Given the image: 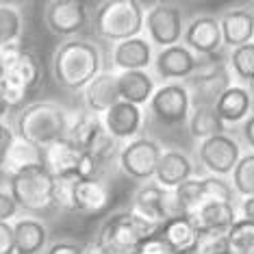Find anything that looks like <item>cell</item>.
<instances>
[{"instance_id": "cell-1", "label": "cell", "mask_w": 254, "mask_h": 254, "mask_svg": "<svg viewBox=\"0 0 254 254\" xmlns=\"http://www.w3.org/2000/svg\"><path fill=\"white\" fill-rule=\"evenodd\" d=\"M102 72L100 48L83 37L65 39L53 57V76L67 91H85V87Z\"/></svg>"}, {"instance_id": "cell-2", "label": "cell", "mask_w": 254, "mask_h": 254, "mask_svg": "<svg viewBox=\"0 0 254 254\" xmlns=\"http://www.w3.org/2000/svg\"><path fill=\"white\" fill-rule=\"evenodd\" d=\"M163 224L139 215L137 211L115 213L100 226L96 235V244L107 254H135L146 239L157 237Z\"/></svg>"}, {"instance_id": "cell-3", "label": "cell", "mask_w": 254, "mask_h": 254, "mask_svg": "<svg viewBox=\"0 0 254 254\" xmlns=\"http://www.w3.org/2000/svg\"><path fill=\"white\" fill-rule=\"evenodd\" d=\"M70 115L57 102L37 100L15 115V137L37 148H46L67 135Z\"/></svg>"}, {"instance_id": "cell-4", "label": "cell", "mask_w": 254, "mask_h": 254, "mask_svg": "<svg viewBox=\"0 0 254 254\" xmlns=\"http://www.w3.org/2000/svg\"><path fill=\"white\" fill-rule=\"evenodd\" d=\"M146 11L137 0H107L98 2L91 13L94 33L105 42H126L132 37H141Z\"/></svg>"}, {"instance_id": "cell-5", "label": "cell", "mask_w": 254, "mask_h": 254, "mask_svg": "<svg viewBox=\"0 0 254 254\" xmlns=\"http://www.w3.org/2000/svg\"><path fill=\"white\" fill-rule=\"evenodd\" d=\"M67 139H70L74 146L83 152L91 154L98 163L105 167L107 159L115 154L118 157L120 150L115 148V143L109 132L105 128V122H102V115L91 113V111H78L70 115V124H67Z\"/></svg>"}, {"instance_id": "cell-6", "label": "cell", "mask_w": 254, "mask_h": 254, "mask_svg": "<svg viewBox=\"0 0 254 254\" xmlns=\"http://www.w3.org/2000/svg\"><path fill=\"white\" fill-rule=\"evenodd\" d=\"M9 193L24 211H44L55 206V176L44 165H35L9 176Z\"/></svg>"}, {"instance_id": "cell-7", "label": "cell", "mask_w": 254, "mask_h": 254, "mask_svg": "<svg viewBox=\"0 0 254 254\" xmlns=\"http://www.w3.org/2000/svg\"><path fill=\"white\" fill-rule=\"evenodd\" d=\"M230 80H233L230 70L219 55L200 59L193 76L185 80V87L189 89V98H191V109L215 107L219 96L233 85Z\"/></svg>"}, {"instance_id": "cell-8", "label": "cell", "mask_w": 254, "mask_h": 254, "mask_svg": "<svg viewBox=\"0 0 254 254\" xmlns=\"http://www.w3.org/2000/svg\"><path fill=\"white\" fill-rule=\"evenodd\" d=\"M163 154L159 141L150 137H137L128 143H124L118 152V167L128 178L137 183H150L154 181V172Z\"/></svg>"}, {"instance_id": "cell-9", "label": "cell", "mask_w": 254, "mask_h": 254, "mask_svg": "<svg viewBox=\"0 0 254 254\" xmlns=\"http://www.w3.org/2000/svg\"><path fill=\"white\" fill-rule=\"evenodd\" d=\"M143 28L148 33V42L154 48L163 50V48H172L183 42V33H185V24H183V11L178 4L172 2H157L146 11V22Z\"/></svg>"}, {"instance_id": "cell-10", "label": "cell", "mask_w": 254, "mask_h": 254, "mask_svg": "<svg viewBox=\"0 0 254 254\" xmlns=\"http://www.w3.org/2000/svg\"><path fill=\"white\" fill-rule=\"evenodd\" d=\"M154 122L163 126H181L189 122L191 115V98L185 83H163L159 85L148 102Z\"/></svg>"}, {"instance_id": "cell-11", "label": "cell", "mask_w": 254, "mask_h": 254, "mask_svg": "<svg viewBox=\"0 0 254 254\" xmlns=\"http://www.w3.org/2000/svg\"><path fill=\"white\" fill-rule=\"evenodd\" d=\"M178 204H181L183 215H191L200 206L209 202H233L235 191L233 187L217 176H204V178H191L174 189Z\"/></svg>"}, {"instance_id": "cell-12", "label": "cell", "mask_w": 254, "mask_h": 254, "mask_svg": "<svg viewBox=\"0 0 254 254\" xmlns=\"http://www.w3.org/2000/svg\"><path fill=\"white\" fill-rule=\"evenodd\" d=\"M132 211L152 219V222L165 224L170 219L183 215L174 189H165L154 181L143 183L132 195Z\"/></svg>"}, {"instance_id": "cell-13", "label": "cell", "mask_w": 254, "mask_h": 254, "mask_svg": "<svg viewBox=\"0 0 254 254\" xmlns=\"http://www.w3.org/2000/svg\"><path fill=\"white\" fill-rule=\"evenodd\" d=\"M89 4L80 0H53L44 7V24L55 35L74 39L89 24Z\"/></svg>"}, {"instance_id": "cell-14", "label": "cell", "mask_w": 254, "mask_h": 254, "mask_svg": "<svg viewBox=\"0 0 254 254\" xmlns=\"http://www.w3.org/2000/svg\"><path fill=\"white\" fill-rule=\"evenodd\" d=\"M244 157L241 154V146L235 137L230 135H215L209 137V139L200 141L198 146V161L200 165L209 172L211 176L224 178L228 174H233V170L239 163V159Z\"/></svg>"}, {"instance_id": "cell-15", "label": "cell", "mask_w": 254, "mask_h": 254, "mask_svg": "<svg viewBox=\"0 0 254 254\" xmlns=\"http://www.w3.org/2000/svg\"><path fill=\"white\" fill-rule=\"evenodd\" d=\"M183 46H187L198 59L215 57L222 53V28L215 15H198L185 26Z\"/></svg>"}, {"instance_id": "cell-16", "label": "cell", "mask_w": 254, "mask_h": 254, "mask_svg": "<svg viewBox=\"0 0 254 254\" xmlns=\"http://www.w3.org/2000/svg\"><path fill=\"white\" fill-rule=\"evenodd\" d=\"M198 61L200 59L187 46L178 44L172 48L159 50L154 55V72H157V78L163 83H185L193 76Z\"/></svg>"}, {"instance_id": "cell-17", "label": "cell", "mask_w": 254, "mask_h": 254, "mask_svg": "<svg viewBox=\"0 0 254 254\" xmlns=\"http://www.w3.org/2000/svg\"><path fill=\"white\" fill-rule=\"evenodd\" d=\"M102 122L113 141H132L139 137L143 128V111L141 107H135L130 102L120 100L115 107L102 115Z\"/></svg>"}, {"instance_id": "cell-18", "label": "cell", "mask_w": 254, "mask_h": 254, "mask_svg": "<svg viewBox=\"0 0 254 254\" xmlns=\"http://www.w3.org/2000/svg\"><path fill=\"white\" fill-rule=\"evenodd\" d=\"M113 189L105 178H76L74 181V213L98 215L111 204Z\"/></svg>"}, {"instance_id": "cell-19", "label": "cell", "mask_w": 254, "mask_h": 254, "mask_svg": "<svg viewBox=\"0 0 254 254\" xmlns=\"http://www.w3.org/2000/svg\"><path fill=\"white\" fill-rule=\"evenodd\" d=\"M154 61L152 44L146 37H132L115 44L113 48V67L118 72H148Z\"/></svg>"}, {"instance_id": "cell-20", "label": "cell", "mask_w": 254, "mask_h": 254, "mask_svg": "<svg viewBox=\"0 0 254 254\" xmlns=\"http://www.w3.org/2000/svg\"><path fill=\"white\" fill-rule=\"evenodd\" d=\"M83 100L87 111L105 115L109 109L120 102V87H118V72L102 70L83 91Z\"/></svg>"}, {"instance_id": "cell-21", "label": "cell", "mask_w": 254, "mask_h": 254, "mask_svg": "<svg viewBox=\"0 0 254 254\" xmlns=\"http://www.w3.org/2000/svg\"><path fill=\"white\" fill-rule=\"evenodd\" d=\"M219 28H222V39L226 48H239V46L252 44L254 39V11L246 7H235L224 11L219 18Z\"/></svg>"}, {"instance_id": "cell-22", "label": "cell", "mask_w": 254, "mask_h": 254, "mask_svg": "<svg viewBox=\"0 0 254 254\" xmlns=\"http://www.w3.org/2000/svg\"><path fill=\"white\" fill-rule=\"evenodd\" d=\"M193 178V163L181 150H163L154 172V183L165 189H176Z\"/></svg>"}, {"instance_id": "cell-23", "label": "cell", "mask_w": 254, "mask_h": 254, "mask_svg": "<svg viewBox=\"0 0 254 254\" xmlns=\"http://www.w3.org/2000/svg\"><path fill=\"white\" fill-rule=\"evenodd\" d=\"M198 228L189 215H178L163 224L159 239L170 248L172 254H193L198 246Z\"/></svg>"}, {"instance_id": "cell-24", "label": "cell", "mask_w": 254, "mask_h": 254, "mask_svg": "<svg viewBox=\"0 0 254 254\" xmlns=\"http://www.w3.org/2000/svg\"><path fill=\"white\" fill-rule=\"evenodd\" d=\"M13 224L15 254H44L48 248V228L37 217H18Z\"/></svg>"}, {"instance_id": "cell-25", "label": "cell", "mask_w": 254, "mask_h": 254, "mask_svg": "<svg viewBox=\"0 0 254 254\" xmlns=\"http://www.w3.org/2000/svg\"><path fill=\"white\" fill-rule=\"evenodd\" d=\"M189 217L200 233H228L230 226L239 219L233 202H209Z\"/></svg>"}, {"instance_id": "cell-26", "label": "cell", "mask_w": 254, "mask_h": 254, "mask_svg": "<svg viewBox=\"0 0 254 254\" xmlns=\"http://www.w3.org/2000/svg\"><path fill=\"white\" fill-rule=\"evenodd\" d=\"M252 109V94L244 85H230L215 102V111L224 124L246 122Z\"/></svg>"}, {"instance_id": "cell-27", "label": "cell", "mask_w": 254, "mask_h": 254, "mask_svg": "<svg viewBox=\"0 0 254 254\" xmlns=\"http://www.w3.org/2000/svg\"><path fill=\"white\" fill-rule=\"evenodd\" d=\"M120 100L130 102L135 107H143L150 102L152 94L157 91L154 78L148 72H118Z\"/></svg>"}, {"instance_id": "cell-28", "label": "cell", "mask_w": 254, "mask_h": 254, "mask_svg": "<svg viewBox=\"0 0 254 254\" xmlns=\"http://www.w3.org/2000/svg\"><path fill=\"white\" fill-rule=\"evenodd\" d=\"M35 165H44V159H42V148L33 146L20 137H15L13 146H11L7 159H4V165H2V172L7 176H13L22 170H28V167H35Z\"/></svg>"}, {"instance_id": "cell-29", "label": "cell", "mask_w": 254, "mask_h": 254, "mask_svg": "<svg viewBox=\"0 0 254 254\" xmlns=\"http://www.w3.org/2000/svg\"><path fill=\"white\" fill-rule=\"evenodd\" d=\"M187 126H189V135L195 137V139H200V141L226 132V124L219 120L215 107H195V109H191Z\"/></svg>"}, {"instance_id": "cell-30", "label": "cell", "mask_w": 254, "mask_h": 254, "mask_svg": "<svg viewBox=\"0 0 254 254\" xmlns=\"http://www.w3.org/2000/svg\"><path fill=\"white\" fill-rule=\"evenodd\" d=\"M0 72L9 74L13 80H18L28 94H33V91L37 89L39 80H42V65H39V61L31 53H26V50L11 63L7 70H0Z\"/></svg>"}, {"instance_id": "cell-31", "label": "cell", "mask_w": 254, "mask_h": 254, "mask_svg": "<svg viewBox=\"0 0 254 254\" xmlns=\"http://www.w3.org/2000/svg\"><path fill=\"white\" fill-rule=\"evenodd\" d=\"M226 254H254V224L239 217L226 233Z\"/></svg>"}, {"instance_id": "cell-32", "label": "cell", "mask_w": 254, "mask_h": 254, "mask_svg": "<svg viewBox=\"0 0 254 254\" xmlns=\"http://www.w3.org/2000/svg\"><path fill=\"white\" fill-rule=\"evenodd\" d=\"M22 13L18 7L0 2V46L20 44L22 37Z\"/></svg>"}, {"instance_id": "cell-33", "label": "cell", "mask_w": 254, "mask_h": 254, "mask_svg": "<svg viewBox=\"0 0 254 254\" xmlns=\"http://www.w3.org/2000/svg\"><path fill=\"white\" fill-rule=\"evenodd\" d=\"M228 65L239 83H254V42L230 50Z\"/></svg>"}, {"instance_id": "cell-34", "label": "cell", "mask_w": 254, "mask_h": 254, "mask_svg": "<svg viewBox=\"0 0 254 254\" xmlns=\"http://www.w3.org/2000/svg\"><path fill=\"white\" fill-rule=\"evenodd\" d=\"M233 189L244 198H254V152H248L239 159L233 170Z\"/></svg>"}, {"instance_id": "cell-35", "label": "cell", "mask_w": 254, "mask_h": 254, "mask_svg": "<svg viewBox=\"0 0 254 254\" xmlns=\"http://www.w3.org/2000/svg\"><path fill=\"white\" fill-rule=\"evenodd\" d=\"M74 181L76 178H55V206L74 213Z\"/></svg>"}, {"instance_id": "cell-36", "label": "cell", "mask_w": 254, "mask_h": 254, "mask_svg": "<svg viewBox=\"0 0 254 254\" xmlns=\"http://www.w3.org/2000/svg\"><path fill=\"white\" fill-rule=\"evenodd\" d=\"M13 141H15V130L7 122H0V170H2L4 159H7Z\"/></svg>"}, {"instance_id": "cell-37", "label": "cell", "mask_w": 254, "mask_h": 254, "mask_svg": "<svg viewBox=\"0 0 254 254\" xmlns=\"http://www.w3.org/2000/svg\"><path fill=\"white\" fill-rule=\"evenodd\" d=\"M18 211H20V206L15 204L11 193L0 189V222H11V219H15Z\"/></svg>"}, {"instance_id": "cell-38", "label": "cell", "mask_w": 254, "mask_h": 254, "mask_svg": "<svg viewBox=\"0 0 254 254\" xmlns=\"http://www.w3.org/2000/svg\"><path fill=\"white\" fill-rule=\"evenodd\" d=\"M44 254H83V246L70 239H59V241L48 244Z\"/></svg>"}, {"instance_id": "cell-39", "label": "cell", "mask_w": 254, "mask_h": 254, "mask_svg": "<svg viewBox=\"0 0 254 254\" xmlns=\"http://www.w3.org/2000/svg\"><path fill=\"white\" fill-rule=\"evenodd\" d=\"M0 254H15L13 224L11 222H0Z\"/></svg>"}, {"instance_id": "cell-40", "label": "cell", "mask_w": 254, "mask_h": 254, "mask_svg": "<svg viewBox=\"0 0 254 254\" xmlns=\"http://www.w3.org/2000/svg\"><path fill=\"white\" fill-rule=\"evenodd\" d=\"M24 53V48H20V44H9V46H0V70H7L18 57Z\"/></svg>"}, {"instance_id": "cell-41", "label": "cell", "mask_w": 254, "mask_h": 254, "mask_svg": "<svg viewBox=\"0 0 254 254\" xmlns=\"http://www.w3.org/2000/svg\"><path fill=\"white\" fill-rule=\"evenodd\" d=\"M135 254H172V252H170V248H167L163 241L159 239V235H157V237H152V239L143 241V244L139 246V250H137Z\"/></svg>"}, {"instance_id": "cell-42", "label": "cell", "mask_w": 254, "mask_h": 254, "mask_svg": "<svg viewBox=\"0 0 254 254\" xmlns=\"http://www.w3.org/2000/svg\"><path fill=\"white\" fill-rule=\"evenodd\" d=\"M241 135H244V139H246L248 146L254 150V113L248 115L246 122L241 124Z\"/></svg>"}, {"instance_id": "cell-43", "label": "cell", "mask_w": 254, "mask_h": 254, "mask_svg": "<svg viewBox=\"0 0 254 254\" xmlns=\"http://www.w3.org/2000/svg\"><path fill=\"white\" fill-rule=\"evenodd\" d=\"M241 217L254 224V198H244V202H241Z\"/></svg>"}, {"instance_id": "cell-44", "label": "cell", "mask_w": 254, "mask_h": 254, "mask_svg": "<svg viewBox=\"0 0 254 254\" xmlns=\"http://www.w3.org/2000/svg\"><path fill=\"white\" fill-rule=\"evenodd\" d=\"M83 254H107V252L102 250V248L98 246L96 241H89V244L83 246Z\"/></svg>"}, {"instance_id": "cell-45", "label": "cell", "mask_w": 254, "mask_h": 254, "mask_svg": "<svg viewBox=\"0 0 254 254\" xmlns=\"http://www.w3.org/2000/svg\"><path fill=\"white\" fill-rule=\"evenodd\" d=\"M7 111H9V107L0 100V122H4V115H7Z\"/></svg>"}]
</instances>
